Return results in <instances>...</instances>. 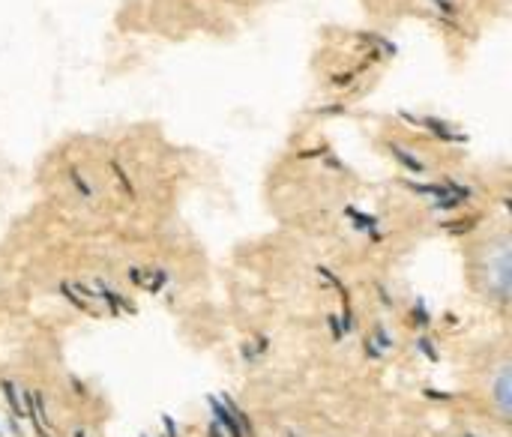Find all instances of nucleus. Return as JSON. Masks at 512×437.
Wrapping results in <instances>:
<instances>
[{"instance_id": "f257e3e1", "label": "nucleus", "mask_w": 512, "mask_h": 437, "mask_svg": "<svg viewBox=\"0 0 512 437\" xmlns=\"http://www.w3.org/2000/svg\"><path fill=\"white\" fill-rule=\"evenodd\" d=\"M498 405H501V414L507 417L510 414V372L507 369L498 378Z\"/></svg>"}]
</instances>
